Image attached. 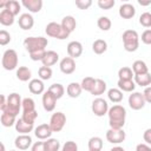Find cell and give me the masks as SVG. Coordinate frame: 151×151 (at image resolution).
<instances>
[{"label":"cell","mask_w":151,"mask_h":151,"mask_svg":"<svg viewBox=\"0 0 151 151\" xmlns=\"http://www.w3.org/2000/svg\"><path fill=\"white\" fill-rule=\"evenodd\" d=\"M109 125L111 129H123L125 125L126 110L123 105L116 104L109 109Z\"/></svg>","instance_id":"1"},{"label":"cell","mask_w":151,"mask_h":151,"mask_svg":"<svg viewBox=\"0 0 151 151\" xmlns=\"http://www.w3.org/2000/svg\"><path fill=\"white\" fill-rule=\"evenodd\" d=\"M123 44L124 48L127 52H134L139 47V35L134 29H126L123 33Z\"/></svg>","instance_id":"2"},{"label":"cell","mask_w":151,"mask_h":151,"mask_svg":"<svg viewBox=\"0 0 151 151\" xmlns=\"http://www.w3.org/2000/svg\"><path fill=\"white\" fill-rule=\"evenodd\" d=\"M47 44H48V40L47 38H44V37H27L24 40V46L28 51V53L44 51Z\"/></svg>","instance_id":"3"},{"label":"cell","mask_w":151,"mask_h":151,"mask_svg":"<svg viewBox=\"0 0 151 151\" xmlns=\"http://www.w3.org/2000/svg\"><path fill=\"white\" fill-rule=\"evenodd\" d=\"M21 106H22V100L20 98V94L13 92L7 97V106H6V110L4 112L17 117L20 112Z\"/></svg>","instance_id":"4"},{"label":"cell","mask_w":151,"mask_h":151,"mask_svg":"<svg viewBox=\"0 0 151 151\" xmlns=\"http://www.w3.org/2000/svg\"><path fill=\"white\" fill-rule=\"evenodd\" d=\"M45 32L48 37L55 38L58 40H64V39L68 38V35H70V33L63 28L61 24H58V22H54V21L46 25Z\"/></svg>","instance_id":"5"},{"label":"cell","mask_w":151,"mask_h":151,"mask_svg":"<svg viewBox=\"0 0 151 151\" xmlns=\"http://www.w3.org/2000/svg\"><path fill=\"white\" fill-rule=\"evenodd\" d=\"M1 64H2V67L7 71L15 70L18 66V53L12 48L6 50L2 54Z\"/></svg>","instance_id":"6"},{"label":"cell","mask_w":151,"mask_h":151,"mask_svg":"<svg viewBox=\"0 0 151 151\" xmlns=\"http://www.w3.org/2000/svg\"><path fill=\"white\" fill-rule=\"evenodd\" d=\"M48 124H50V126H51L53 132H60L64 129L65 124H66V116L60 111L54 112L51 116Z\"/></svg>","instance_id":"7"},{"label":"cell","mask_w":151,"mask_h":151,"mask_svg":"<svg viewBox=\"0 0 151 151\" xmlns=\"http://www.w3.org/2000/svg\"><path fill=\"white\" fill-rule=\"evenodd\" d=\"M91 109H92V112L94 113V116L97 117H103L105 116L107 112H109V104L105 99L103 98H96L93 101H92V105H91Z\"/></svg>","instance_id":"8"},{"label":"cell","mask_w":151,"mask_h":151,"mask_svg":"<svg viewBox=\"0 0 151 151\" xmlns=\"http://www.w3.org/2000/svg\"><path fill=\"white\" fill-rule=\"evenodd\" d=\"M125 132L123 129H109L106 131V139L111 144H120L125 140Z\"/></svg>","instance_id":"9"},{"label":"cell","mask_w":151,"mask_h":151,"mask_svg":"<svg viewBox=\"0 0 151 151\" xmlns=\"http://www.w3.org/2000/svg\"><path fill=\"white\" fill-rule=\"evenodd\" d=\"M145 98L143 96V93L140 92H132L130 96H129V106L132 109V110H140L145 106Z\"/></svg>","instance_id":"10"},{"label":"cell","mask_w":151,"mask_h":151,"mask_svg":"<svg viewBox=\"0 0 151 151\" xmlns=\"http://www.w3.org/2000/svg\"><path fill=\"white\" fill-rule=\"evenodd\" d=\"M57 100L58 99L48 90L46 92H44V94H42V107H44V110L47 111V112H52L55 109Z\"/></svg>","instance_id":"11"},{"label":"cell","mask_w":151,"mask_h":151,"mask_svg":"<svg viewBox=\"0 0 151 151\" xmlns=\"http://www.w3.org/2000/svg\"><path fill=\"white\" fill-rule=\"evenodd\" d=\"M52 133H53V131H52L50 124H47V123L40 124V125H38V126L34 129V134H35V137H37L38 139H41V140L51 138Z\"/></svg>","instance_id":"12"},{"label":"cell","mask_w":151,"mask_h":151,"mask_svg":"<svg viewBox=\"0 0 151 151\" xmlns=\"http://www.w3.org/2000/svg\"><path fill=\"white\" fill-rule=\"evenodd\" d=\"M59 67L64 74H72L76 71V61L71 57H65L60 60Z\"/></svg>","instance_id":"13"},{"label":"cell","mask_w":151,"mask_h":151,"mask_svg":"<svg viewBox=\"0 0 151 151\" xmlns=\"http://www.w3.org/2000/svg\"><path fill=\"white\" fill-rule=\"evenodd\" d=\"M14 145L19 150H27L28 147H31L33 145L32 144V137L29 134H20L15 138Z\"/></svg>","instance_id":"14"},{"label":"cell","mask_w":151,"mask_h":151,"mask_svg":"<svg viewBox=\"0 0 151 151\" xmlns=\"http://www.w3.org/2000/svg\"><path fill=\"white\" fill-rule=\"evenodd\" d=\"M67 53H68V57L73 58V59H77L83 53V45L81 42L79 41H71L68 42L67 45Z\"/></svg>","instance_id":"15"},{"label":"cell","mask_w":151,"mask_h":151,"mask_svg":"<svg viewBox=\"0 0 151 151\" xmlns=\"http://www.w3.org/2000/svg\"><path fill=\"white\" fill-rule=\"evenodd\" d=\"M18 22H19L20 28H22L24 31H28V29H31V28L33 27V25H34V19H33V17H32L29 13H24V14H21V15L19 17Z\"/></svg>","instance_id":"16"},{"label":"cell","mask_w":151,"mask_h":151,"mask_svg":"<svg viewBox=\"0 0 151 151\" xmlns=\"http://www.w3.org/2000/svg\"><path fill=\"white\" fill-rule=\"evenodd\" d=\"M21 5L32 13H38L42 8V1L41 0H22Z\"/></svg>","instance_id":"17"},{"label":"cell","mask_w":151,"mask_h":151,"mask_svg":"<svg viewBox=\"0 0 151 151\" xmlns=\"http://www.w3.org/2000/svg\"><path fill=\"white\" fill-rule=\"evenodd\" d=\"M34 129V124H29L27 122H25L22 118L18 119L15 123V130L17 132L21 133V134H28L29 132H32Z\"/></svg>","instance_id":"18"},{"label":"cell","mask_w":151,"mask_h":151,"mask_svg":"<svg viewBox=\"0 0 151 151\" xmlns=\"http://www.w3.org/2000/svg\"><path fill=\"white\" fill-rule=\"evenodd\" d=\"M136 14V8L133 5L131 4H123L120 7H119V15L123 18V19H131L133 18Z\"/></svg>","instance_id":"19"},{"label":"cell","mask_w":151,"mask_h":151,"mask_svg":"<svg viewBox=\"0 0 151 151\" xmlns=\"http://www.w3.org/2000/svg\"><path fill=\"white\" fill-rule=\"evenodd\" d=\"M28 90L33 94H41V93H44L45 85L41 79H32L28 83Z\"/></svg>","instance_id":"20"},{"label":"cell","mask_w":151,"mask_h":151,"mask_svg":"<svg viewBox=\"0 0 151 151\" xmlns=\"http://www.w3.org/2000/svg\"><path fill=\"white\" fill-rule=\"evenodd\" d=\"M58 60H59V54L57 52H54V51H46L45 57L41 60V63H42V66L50 67V66L57 64Z\"/></svg>","instance_id":"21"},{"label":"cell","mask_w":151,"mask_h":151,"mask_svg":"<svg viewBox=\"0 0 151 151\" xmlns=\"http://www.w3.org/2000/svg\"><path fill=\"white\" fill-rule=\"evenodd\" d=\"M61 26L65 31H67L70 34L76 29V26H77V21L76 19L72 17V15H66L61 20Z\"/></svg>","instance_id":"22"},{"label":"cell","mask_w":151,"mask_h":151,"mask_svg":"<svg viewBox=\"0 0 151 151\" xmlns=\"http://www.w3.org/2000/svg\"><path fill=\"white\" fill-rule=\"evenodd\" d=\"M81 91H83L81 85L78 84V83H76V81L70 83V84L67 85V88H66V93H67V96L71 97V98H78V97L81 94Z\"/></svg>","instance_id":"23"},{"label":"cell","mask_w":151,"mask_h":151,"mask_svg":"<svg viewBox=\"0 0 151 151\" xmlns=\"http://www.w3.org/2000/svg\"><path fill=\"white\" fill-rule=\"evenodd\" d=\"M0 24L4 26L13 25L14 24V15L7 9H2L0 12Z\"/></svg>","instance_id":"24"},{"label":"cell","mask_w":151,"mask_h":151,"mask_svg":"<svg viewBox=\"0 0 151 151\" xmlns=\"http://www.w3.org/2000/svg\"><path fill=\"white\" fill-rule=\"evenodd\" d=\"M107 50V42L104 39H97L92 44V51L96 54H103Z\"/></svg>","instance_id":"25"},{"label":"cell","mask_w":151,"mask_h":151,"mask_svg":"<svg viewBox=\"0 0 151 151\" xmlns=\"http://www.w3.org/2000/svg\"><path fill=\"white\" fill-rule=\"evenodd\" d=\"M134 83L142 87H147L151 84V74L144 73V74H136L134 76Z\"/></svg>","instance_id":"26"},{"label":"cell","mask_w":151,"mask_h":151,"mask_svg":"<svg viewBox=\"0 0 151 151\" xmlns=\"http://www.w3.org/2000/svg\"><path fill=\"white\" fill-rule=\"evenodd\" d=\"M118 88L122 92H132L136 88V83L133 80H120L118 79Z\"/></svg>","instance_id":"27"},{"label":"cell","mask_w":151,"mask_h":151,"mask_svg":"<svg viewBox=\"0 0 151 151\" xmlns=\"http://www.w3.org/2000/svg\"><path fill=\"white\" fill-rule=\"evenodd\" d=\"M32 77V72L28 67L26 66H20L18 70H17V78L20 80V81H28Z\"/></svg>","instance_id":"28"},{"label":"cell","mask_w":151,"mask_h":151,"mask_svg":"<svg viewBox=\"0 0 151 151\" xmlns=\"http://www.w3.org/2000/svg\"><path fill=\"white\" fill-rule=\"evenodd\" d=\"M132 71L136 74H144V73H147L149 72V68L145 64V61L143 60H136L133 64H132Z\"/></svg>","instance_id":"29"},{"label":"cell","mask_w":151,"mask_h":151,"mask_svg":"<svg viewBox=\"0 0 151 151\" xmlns=\"http://www.w3.org/2000/svg\"><path fill=\"white\" fill-rule=\"evenodd\" d=\"M103 139L100 137H91L88 139V151H101Z\"/></svg>","instance_id":"30"},{"label":"cell","mask_w":151,"mask_h":151,"mask_svg":"<svg viewBox=\"0 0 151 151\" xmlns=\"http://www.w3.org/2000/svg\"><path fill=\"white\" fill-rule=\"evenodd\" d=\"M105 91H106V83L103 79H96V84H94V86L90 93L93 96H100Z\"/></svg>","instance_id":"31"},{"label":"cell","mask_w":151,"mask_h":151,"mask_svg":"<svg viewBox=\"0 0 151 151\" xmlns=\"http://www.w3.org/2000/svg\"><path fill=\"white\" fill-rule=\"evenodd\" d=\"M107 97L112 103H120L123 100V92L119 88H110L107 91Z\"/></svg>","instance_id":"32"},{"label":"cell","mask_w":151,"mask_h":151,"mask_svg":"<svg viewBox=\"0 0 151 151\" xmlns=\"http://www.w3.org/2000/svg\"><path fill=\"white\" fill-rule=\"evenodd\" d=\"M17 117L9 114V113H6V112H2L1 113V117H0V122H1V125L5 126V127H11L13 125H15L17 120H15Z\"/></svg>","instance_id":"33"},{"label":"cell","mask_w":151,"mask_h":151,"mask_svg":"<svg viewBox=\"0 0 151 151\" xmlns=\"http://www.w3.org/2000/svg\"><path fill=\"white\" fill-rule=\"evenodd\" d=\"M48 91H50L57 99H60V98L64 96V93H65V88H64V86H63L61 84H59V83H54V84H52V85L48 87Z\"/></svg>","instance_id":"34"},{"label":"cell","mask_w":151,"mask_h":151,"mask_svg":"<svg viewBox=\"0 0 151 151\" xmlns=\"http://www.w3.org/2000/svg\"><path fill=\"white\" fill-rule=\"evenodd\" d=\"M134 73L132 71V68L127 67V66H124L122 68H119L118 71V77L120 80H132Z\"/></svg>","instance_id":"35"},{"label":"cell","mask_w":151,"mask_h":151,"mask_svg":"<svg viewBox=\"0 0 151 151\" xmlns=\"http://www.w3.org/2000/svg\"><path fill=\"white\" fill-rule=\"evenodd\" d=\"M20 7H21V5L19 4V1H17V0H9V1L6 2V7H5V9L9 11V12L15 17V15L19 14V12H20Z\"/></svg>","instance_id":"36"},{"label":"cell","mask_w":151,"mask_h":151,"mask_svg":"<svg viewBox=\"0 0 151 151\" xmlns=\"http://www.w3.org/2000/svg\"><path fill=\"white\" fill-rule=\"evenodd\" d=\"M44 143H45L46 151H59L60 149V142L55 138H48Z\"/></svg>","instance_id":"37"},{"label":"cell","mask_w":151,"mask_h":151,"mask_svg":"<svg viewBox=\"0 0 151 151\" xmlns=\"http://www.w3.org/2000/svg\"><path fill=\"white\" fill-rule=\"evenodd\" d=\"M52 68L51 67H47V66H41L39 67L38 70V74H39V78L41 80H48L52 78Z\"/></svg>","instance_id":"38"},{"label":"cell","mask_w":151,"mask_h":151,"mask_svg":"<svg viewBox=\"0 0 151 151\" xmlns=\"http://www.w3.org/2000/svg\"><path fill=\"white\" fill-rule=\"evenodd\" d=\"M94 84H96V79L94 78H92V77H85L81 80V84L80 85H81V88L84 91L91 92L92 88H93V86H94Z\"/></svg>","instance_id":"39"},{"label":"cell","mask_w":151,"mask_h":151,"mask_svg":"<svg viewBox=\"0 0 151 151\" xmlns=\"http://www.w3.org/2000/svg\"><path fill=\"white\" fill-rule=\"evenodd\" d=\"M97 25L101 31H109L111 28V26H112V22L107 17H100L97 20Z\"/></svg>","instance_id":"40"},{"label":"cell","mask_w":151,"mask_h":151,"mask_svg":"<svg viewBox=\"0 0 151 151\" xmlns=\"http://www.w3.org/2000/svg\"><path fill=\"white\" fill-rule=\"evenodd\" d=\"M22 112H29L35 110V103L32 98H24L22 99Z\"/></svg>","instance_id":"41"},{"label":"cell","mask_w":151,"mask_h":151,"mask_svg":"<svg viewBox=\"0 0 151 151\" xmlns=\"http://www.w3.org/2000/svg\"><path fill=\"white\" fill-rule=\"evenodd\" d=\"M139 24L146 28L151 27V13L150 12H144L139 17Z\"/></svg>","instance_id":"42"},{"label":"cell","mask_w":151,"mask_h":151,"mask_svg":"<svg viewBox=\"0 0 151 151\" xmlns=\"http://www.w3.org/2000/svg\"><path fill=\"white\" fill-rule=\"evenodd\" d=\"M25 122L29 123V124H34L35 119L38 118V112L37 110L34 111H29V112H22V117H21Z\"/></svg>","instance_id":"43"},{"label":"cell","mask_w":151,"mask_h":151,"mask_svg":"<svg viewBox=\"0 0 151 151\" xmlns=\"http://www.w3.org/2000/svg\"><path fill=\"white\" fill-rule=\"evenodd\" d=\"M11 34L6 31V29H1L0 31V45L1 46H5L7 45L9 41H11Z\"/></svg>","instance_id":"44"},{"label":"cell","mask_w":151,"mask_h":151,"mask_svg":"<svg viewBox=\"0 0 151 151\" xmlns=\"http://www.w3.org/2000/svg\"><path fill=\"white\" fill-rule=\"evenodd\" d=\"M97 4L99 6V8H101V9H110L114 6L116 1L114 0H98Z\"/></svg>","instance_id":"45"},{"label":"cell","mask_w":151,"mask_h":151,"mask_svg":"<svg viewBox=\"0 0 151 151\" xmlns=\"http://www.w3.org/2000/svg\"><path fill=\"white\" fill-rule=\"evenodd\" d=\"M61 151H78V145H77L76 142L68 140V142H66V143L63 145Z\"/></svg>","instance_id":"46"},{"label":"cell","mask_w":151,"mask_h":151,"mask_svg":"<svg viewBox=\"0 0 151 151\" xmlns=\"http://www.w3.org/2000/svg\"><path fill=\"white\" fill-rule=\"evenodd\" d=\"M92 5L91 0H76V6L79 9H87Z\"/></svg>","instance_id":"47"},{"label":"cell","mask_w":151,"mask_h":151,"mask_svg":"<svg viewBox=\"0 0 151 151\" xmlns=\"http://www.w3.org/2000/svg\"><path fill=\"white\" fill-rule=\"evenodd\" d=\"M45 53L46 51H38V52H33V53H29V58L33 60V61H38V60H42L44 57H45Z\"/></svg>","instance_id":"48"},{"label":"cell","mask_w":151,"mask_h":151,"mask_svg":"<svg viewBox=\"0 0 151 151\" xmlns=\"http://www.w3.org/2000/svg\"><path fill=\"white\" fill-rule=\"evenodd\" d=\"M142 41L145 45H151V29H145L142 33Z\"/></svg>","instance_id":"49"},{"label":"cell","mask_w":151,"mask_h":151,"mask_svg":"<svg viewBox=\"0 0 151 151\" xmlns=\"http://www.w3.org/2000/svg\"><path fill=\"white\" fill-rule=\"evenodd\" d=\"M32 151H46L45 149V143L44 142H35L32 145Z\"/></svg>","instance_id":"50"},{"label":"cell","mask_w":151,"mask_h":151,"mask_svg":"<svg viewBox=\"0 0 151 151\" xmlns=\"http://www.w3.org/2000/svg\"><path fill=\"white\" fill-rule=\"evenodd\" d=\"M143 138H144V142L151 146V129H146L143 133Z\"/></svg>","instance_id":"51"},{"label":"cell","mask_w":151,"mask_h":151,"mask_svg":"<svg viewBox=\"0 0 151 151\" xmlns=\"http://www.w3.org/2000/svg\"><path fill=\"white\" fill-rule=\"evenodd\" d=\"M143 96H144V98H145V101L151 104V86L145 87V90H144V92H143Z\"/></svg>","instance_id":"52"},{"label":"cell","mask_w":151,"mask_h":151,"mask_svg":"<svg viewBox=\"0 0 151 151\" xmlns=\"http://www.w3.org/2000/svg\"><path fill=\"white\" fill-rule=\"evenodd\" d=\"M136 151H151V146L145 143H140L136 146Z\"/></svg>","instance_id":"53"},{"label":"cell","mask_w":151,"mask_h":151,"mask_svg":"<svg viewBox=\"0 0 151 151\" xmlns=\"http://www.w3.org/2000/svg\"><path fill=\"white\" fill-rule=\"evenodd\" d=\"M0 99H1V103H0V110H1V112H4V111L6 110V106H7V98H6L4 94H1V96H0Z\"/></svg>","instance_id":"54"},{"label":"cell","mask_w":151,"mask_h":151,"mask_svg":"<svg viewBox=\"0 0 151 151\" xmlns=\"http://www.w3.org/2000/svg\"><path fill=\"white\" fill-rule=\"evenodd\" d=\"M138 4H139L140 6H147V5H151V0H149V1H142V0H138Z\"/></svg>","instance_id":"55"},{"label":"cell","mask_w":151,"mask_h":151,"mask_svg":"<svg viewBox=\"0 0 151 151\" xmlns=\"http://www.w3.org/2000/svg\"><path fill=\"white\" fill-rule=\"evenodd\" d=\"M110 151H125V150H124V147H122V146H113Z\"/></svg>","instance_id":"56"},{"label":"cell","mask_w":151,"mask_h":151,"mask_svg":"<svg viewBox=\"0 0 151 151\" xmlns=\"http://www.w3.org/2000/svg\"><path fill=\"white\" fill-rule=\"evenodd\" d=\"M1 151H5V145H4V143H1Z\"/></svg>","instance_id":"57"},{"label":"cell","mask_w":151,"mask_h":151,"mask_svg":"<svg viewBox=\"0 0 151 151\" xmlns=\"http://www.w3.org/2000/svg\"><path fill=\"white\" fill-rule=\"evenodd\" d=\"M9 151H15V150H9Z\"/></svg>","instance_id":"58"}]
</instances>
